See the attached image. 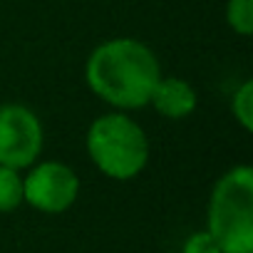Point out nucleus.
<instances>
[{"label": "nucleus", "instance_id": "nucleus-3", "mask_svg": "<svg viewBox=\"0 0 253 253\" xmlns=\"http://www.w3.org/2000/svg\"><path fill=\"white\" fill-rule=\"evenodd\" d=\"M87 154L92 164L109 179H134L149 162V142L144 129L126 114H104L87 129Z\"/></svg>", "mask_w": 253, "mask_h": 253}, {"label": "nucleus", "instance_id": "nucleus-6", "mask_svg": "<svg viewBox=\"0 0 253 253\" xmlns=\"http://www.w3.org/2000/svg\"><path fill=\"white\" fill-rule=\"evenodd\" d=\"M149 104H154V109L167 119H184L196 107V92L186 80L159 77V82L149 97Z\"/></svg>", "mask_w": 253, "mask_h": 253}, {"label": "nucleus", "instance_id": "nucleus-10", "mask_svg": "<svg viewBox=\"0 0 253 253\" xmlns=\"http://www.w3.org/2000/svg\"><path fill=\"white\" fill-rule=\"evenodd\" d=\"M184 253H221L218 243L211 238L209 231H199V233H191L184 243Z\"/></svg>", "mask_w": 253, "mask_h": 253}, {"label": "nucleus", "instance_id": "nucleus-1", "mask_svg": "<svg viewBox=\"0 0 253 253\" xmlns=\"http://www.w3.org/2000/svg\"><path fill=\"white\" fill-rule=\"evenodd\" d=\"M162 77L154 52L132 38H117L97 45L84 65L89 89L112 107L139 109Z\"/></svg>", "mask_w": 253, "mask_h": 253}, {"label": "nucleus", "instance_id": "nucleus-7", "mask_svg": "<svg viewBox=\"0 0 253 253\" xmlns=\"http://www.w3.org/2000/svg\"><path fill=\"white\" fill-rule=\"evenodd\" d=\"M23 204V179L18 169L0 164V213L15 211Z\"/></svg>", "mask_w": 253, "mask_h": 253}, {"label": "nucleus", "instance_id": "nucleus-4", "mask_svg": "<svg viewBox=\"0 0 253 253\" xmlns=\"http://www.w3.org/2000/svg\"><path fill=\"white\" fill-rule=\"evenodd\" d=\"M42 152V124L23 104L0 107V164L10 169L30 167Z\"/></svg>", "mask_w": 253, "mask_h": 253}, {"label": "nucleus", "instance_id": "nucleus-2", "mask_svg": "<svg viewBox=\"0 0 253 253\" xmlns=\"http://www.w3.org/2000/svg\"><path fill=\"white\" fill-rule=\"evenodd\" d=\"M206 231L221 253H253V169L233 167L213 186Z\"/></svg>", "mask_w": 253, "mask_h": 253}, {"label": "nucleus", "instance_id": "nucleus-8", "mask_svg": "<svg viewBox=\"0 0 253 253\" xmlns=\"http://www.w3.org/2000/svg\"><path fill=\"white\" fill-rule=\"evenodd\" d=\"M226 20L238 35H251L253 33V0H228Z\"/></svg>", "mask_w": 253, "mask_h": 253}, {"label": "nucleus", "instance_id": "nucleus-9", "mask_svg": "<svg viewBox=\"0 0 253 253\" xmlns=\"http://www.w3.org/2000/svg\"><path fill=\"white\" fill-rule=\"evenodd\" d=\"M231 112H233V117L238 119V124L246 132L253 129V82L251 80H246L236 89L233 102H231Z\"/></svg>", "mask_w": 253, "mask_h": 253}, {"label": "nucleus", "instance_id": "nucleus-5", "mask_svg": "<svg viewBox=\"0 0 253 253\" xmlns=\"http://www.w3.org/2000/svg\"><path fill=\"white\" fill-rule=\"evenodd\" d=\"M80 194L77 174L62 162H42L23 179V201L42 213L67 211Z\"/></svg>", "mask_w": 253, "mask_h": 253}]
</instances>
